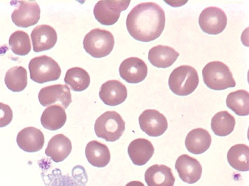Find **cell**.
I'll list each match as a JSON object with an SVG mask.
<instances>
[{"instance_id": "obj_6", "label": "cell", "mask_w": 249, "mask_h": 186, "mask_svg": "<svg viewBox=\"0 0 249 186\" xmlns=\"http://www.w3.org/2000/svg\"><path fill=\"white\" fill-rule=\"evenodd\" d=\"M30 78L34 82L42 84L57 80L61 70L56 61L47 56L35 57L29 64Z\"/></svg>"}, {"instance_id": "obj_13", "label": "cell", "mask_w": 249, "mask_h": 186, "mask_svg": "<svg viewBox=\"0 0 249 186\" xmlns=\"http://www.w3.org/2000/svg\"><path fill=\"white\" fill-rule=\"evenodd\" d=\"M175 168L179 177L184 183L193 184L201 178L202 168L196 159L183 154L179 156L176 162Z\"/></svg>"}, {"instance_id": "obj_11", "label": "cell", "mask_w": 249, "mask_h": 186, "mask_svg": "<svg viewBox=\"0 0 249 186\" xmlns=\"http://www.w3.org/2000/svg\"><path fill=\"white\" fill-rule=\"evenodd\" d=\"M18 9L12 14L14 24L26 28L37 24L40 19V7L36 1H18Z\"/></svg>"}, {"instance_id": "obj_24", "label": "cell", "mask_w": 249, "mask_h": 186, "mask_svg": "<svg viewBox=\"0 0 249 186\" xmlns=\"http://www.w3.org/2000/svg\"><path fill=\"white\" fill-rule=\"evenodd\" d=\"M228 161L230 165L240 172L249 170V147L244 144L233 145L228 153Z\"/></svg>"}, {"instance_id": "obj_30", "label": "cell", "mask_w": 249, "mask_h": 186, "mask_svg": "<svg viewBox=\"0 0 249 186\" xmlns=\"http://www.w3.org/2000/svg\"><path fill=\"white\" fill-rule=\"evenodd\" d=\"M13 111L11 107L7 105L0 103V128L4 127L12 121Z\"/></svg>"}, {"instance_id": "obj_2", "label": "cell", "mask_w": 249, "mask_h": 186, "mask_svg": "<svg viewBox=\"0 0 249 186\" xmlns=\"http://www.w3.org/2000/svg\"><path fill=\"white\" fill-rule=\"evenodd\" d=\"M169 87L175 94L186 96L192 94L199 84V77L196 69L182 65L175 69L168 80Z\"/></svg>"}, {"instance_id": "obj_18", "label": "cell", "mask_w": 249, "mask_h": 186, "mask_svg": "<svg viewBox=\"0 0 249 186\" xmlns=\"http://www.w3.org/2000/svg\"><path fill=\"white\" fill-rule=\"evenodd\" d=\"M72 149V143L70 140L63 134H58L50 140L45 150V154L53 161L58 163L66 159L71 153Z\"/></svg>"}, {"instance_id": "obj_3", "label": "cell", "mask_w": 249, "mask_h": 186, "mask_svg": "<svg viewBox=\"0 0 249 186\" xmlns=\"http://www.w3.org/2000/svg\"><path fill=\"white\" fill-rule=\"evenodd\" d=\"M202 74L205 84L210 89L222 91L236 86L230 68L223 62H209L202 69Z\"/></svg>"}, {"instance_id": "obj_20", "label": "cell", "mask_w": 249, "mask_h": 186, "mask_svg": "<svg viewBox=\"0 0 249 186\" xmlns=\"http://www.w3.org/2000/svg\"><path fill=\"white\" fill-rule=\"evenodd\" d=\"M147 186H174L175 177L171 169L165 165H154L145 173Z\"/></svg>"}, {"instance_id": "obj_28", "label": "cell", "mask_w": 249, "mask_h": 186, "mask_svg": "<svg viewBox=\"0 0 249 186\" xmlns=\"http://www.w3.org/2000/svg\"><path fill=\"white\" fill-rule=\"evenodd\" d=\"M227 106L236 114L244 116L249 113V94L245 90L230 93L226 100Z\"/></svg>"}, {"instance_id": "obj_7", "label": "cell", "mask_w": 249, "mask_h": 186, "mask_svg": "<svg viewBox=\"0 0 249 186\" xmlns=\"http://www.w3.org/2000/svg\"><path fill=\"white\" fill-rule=\"evenodd\" d=\"M228 24L225 13L220 8L210 6L202 11L199 25L202 31L209 35H217L223 32Z\"/></svg>"}, {"instance_id": "obj_22", "label": "cell", "mask_w": 249, "mask_h": 186, "mask_svg": "<svg viewBox=\"0 0 249 186\" xmlns=\"http://www.w3.org/2000/svg\"><path fill=\"white\" fill-rule=\"evenodd\" d=\"M85 155L89 164L97 168L106 167L111 160V154L107 146L97 141H92L88 144Z\"/></svg>"}, {"instance_id": "obj_10", "label": "cell", "mask_w": 249, "mask_h": 186, "mask_svg": "<svg viewBox=\"0 0 249 186\" xmlns=\"http://www.w3.org/2000/svg\"><path fill=\"white\" fill-rule=\"evenodd\" d=\"M140 128L150 137H158L165 133L168 127L164 115L154 109H147L140 115Z\"/></svg>"}, {"instance_id": "obj_27", "label": "cell", "mask_w": 249, "mask_h": 186, "mask_svg": "<svg viewBox=\"0 0 249 186\" xmlns=\"http://www.w3.org/2000/svg\"><path fill=\"white\" fill-rule=\"evenodd\" d=\"M5 83L8 89L14 92L24 90L28 84L27 70L22 66H14L8 71L5 77Z\"/></svg>"}, {"instance_id": "obj_12", "label": "cell", "mask_w": 249, "mask_h": 186, "mask_svg": "<svg viewBox=\"0 0 249 186\" xmlns=\"http://www.w3.org/2000/svg\"><path fill=\"white\" fill-rule=\"evenodd\" d=\"M120 76L129 83L143 81L147 75L148 68L145 62L137 57H131L123 61L119 68Z\"/></svg>"}, {"instance_id": "obj_19", "label": "cell", "mask_w": 249, "mask_h": 186, "mask_svg": "<svg viewBox=\"0 0 249 186\" xmlns=\"http://www.w3.org/2000/svg\"><path fill=\"white\" fill-rule=\"evenodd\" d=\"M212 136L209 132L202 128L192 130L187 135L185 145L188 151L196 155L206 152L211 145Z\"/></svg>"}, {"instance_id": "obj_17", "label": "cell", "mask_w": 249, "mask_h": 186, "mask_svg": "<svg viewBox=\"0 0 249 186\" xmlns=\"http://www.w3.org/2000/svg\"><path fill=\"white\" fill-rule=\"evenodd\" d=\"M154 151L152 143L143 138L134 140L128 147L130 159L134 165L138 166L145 165L152 157Z\"/></svg>"}, {"instance_id": "obj_25", "label": "cell", "mask_w": 249, "mask_h": 186, "mask_svg": "<svg viewBox=\"0 0 249 186\" xmlns=\"http://www.w3.org/2000/svg\"><path fill=\"white\" fill-rule=\"evenodd\" d=\"M236 125L234 117L227 111L217 113L212 120L211 126L214 134L219 137L229 136Z\"/></svg>"}, {"instance_id": "obj_1", "label": "cell", "mask_w": 249, "mask_h": 186, "mask_svg": "<svg viewBox=\"0 0 249 186\" xmlns=\"http://www.w3.org/2000/svg\"><path fill=\"white\" fill-rule=\"evenodd\" d=\"M165 13L154 2L140 3L128 15L126 27L129 34L136 40L150 42L157 40L165 29Z\"/></svg>"}, {"instance_id": "obj_9", "label": "cell", "mask_w": 249, "mask_h": 186, "mask_svg": "<svg viewBox=\"0 0 249 186\" xmlns=\"http://www.w3.org/2000/svg\"><path fill=\"white\" fill-rule=\"evenodd\" d=\"M38 98L44 107L57 103L65 109L72 103L71 91L67 85L64 84H54L42 89L38 93Z\"/></svg>"}, {"instance_id": "obj_26", "label": "cell", "mask_w": 249, "mask_h": 186, "mask_svg": "<svg viewBox=\"0 0 249 186\" xmlns=\"http://www.w3.org/2000/svg\"><path fill=\"white\" fill-rule=\"evenodd\" d=\"M64 81L73 91L82 92L89 86L90 77L85 70L75 67L68 70Z\"/></svg>"}, {"instance_id": "obj_21", "label": "cell", "mask_w": 249, "mask_h": 186, "mask_svg": "<svg viewBox=\"0 0 249 186\" xmlns=\"http://www.w3.org/2000/svg\"><path fill=\"white\" fill-rule=\"evenodd\" d=\"M180 54L169 46L158 45L149 52L148 59L154 66L166 68L173 65Z\"/></svg>"}, {"instance_id": "obj_23", "label": "cell", "mask_w": 249, "mask_h": 186, "mask_svg": "<svg viewBox=\"0 0 249 186\" xmlns=\"http://www.w3.org/2000/svg\"><path fill=\"white\" fill-rule=\"evenodd\" d=\"M65 108L58 105L46 108L42 113L41 122L43 127L51 131H55L65 125L67 121Z\"/></svg>"}, {"instance_id": "obj_8", "label": "cell", "mask_w": 249, "mask_h": 186, "mask_svg": "<svg viewBox=\"0 0 249 186\" xmlns=\"http://www.w3.org/2000/svg\"><path fill=\"white\" fill-rule=\"evenodd\" d=\"M130 1H99L93 9L96 19L101 25L112 26L119 20L122 11L127 10Z\"/></svg>"}, {"instance_id": "obj_16", "label": "cell", "mask_w": 249, "mask_h": 186, "mask_svg": "<svg viewBox=\"0 0 249 186\" xmlns=\"http://www.w3.org/2000/svg\"><path fill=\"white\" fill-rule=\"evenodd\" d=\"M17 142L23 151L35 153L43 149L45 138L40 129L34 127H28L19 132L17 136Z\"/></svg>"}, {"instance_id": "obj_29", "label": "cell", "mask_w": 249, "mask_h": 186, "mask_svg": "<svg viewBox=\"0 0 249 186\" xmlns=\"http://www.w3.org/2000/svg\"><path fill=\"white\" fill-rule=\"evenodd\" d=\"M9 46L13 52L20 56L27 55L31 50L29 36L23 31H15L11 35Z\"/></svg>"}, {"instance_id": "obj_14", "label": "cell", "mask_w": 249, "mask_h": 186, "mask_svg": "<svg viewBox=\"0 0 249 186\" xmlns=\"http://www.w3.org/2000/svg\"><path fill=\"white\" fill-rule=\"evenodd\" d=\"M99 97L106 105L118 106L126 100L127 89L125 85L119 80H108L101 85Z\"/></svg>"}, {"instance_id": "obj_31", "label": "cell", "mask_w": 249, "mask_h": 186, "mask_svg": "<svg viewBox=\"0 0 249 186\" xmlns=\"http://www.w3.org/2000/svg\"><path fill=\"white\" fill-rule=\"evenodd\" d=\"M56 183L57 186H82L73 178L69 176H64L60 174Z\"/></svg>"}, {"instance_id": "obj_5", "label": "cell", "mask_w": 249, "mask_h": 186, "mask_svg": "<svg viewBox=\"0 0 249 186\" xmlns=\"http://www.w3.org/2000/svg\"><path fill=\"white\" fill-rule=\"evenodd\" d=\"M125 130V122L120 114L107 111L99 116L95 124V131L98 138L107 142H115Z\"/></svg>"}, {"instance_id": "obj_32", "label": "cell", "mask_w": 249, "mask_h": 186, "mask_svg": "<svg viewBox=\"0 0 249 186\" xmlns=\"http://www.w3.org/2000/svg\"><path fill=\"white\" fill-rule=\"evenodd\" d=\"M125 186H145L141 182L132 181L128 183Z\"/></svg>"}, {"instance_id": "obj_4", "label": "cell", "mask_w": 249, "mask_h": 186, "mask_svg": "<svg viewBox=\"0 0 249 186\" xmlns=\"http://www.w3.org/2000/svg\"><path fill=\"white\" fill-rule=\"evenodd\" d=\"M115 44L114 37L108 31L95 29L85 35L84 48L89 55L95 58L107 56L112 51Z\"/></svg>"}, {"instance_id": "obj_15", "label": "cell", "mask_w": 249, "mask_h": 186, "mask_svg": "<svg viewBox=\"0 0 249 186\" xmlns=\"http://www.w3.org/2000/svg\"><path fill=\"white\" fill-rule=\"evenodd\" d=\"M31 38L35 52L51 49L56 45L58 39L56 30L46 25L35 28L31 32Z\"/></svg>"}]
</instances>
